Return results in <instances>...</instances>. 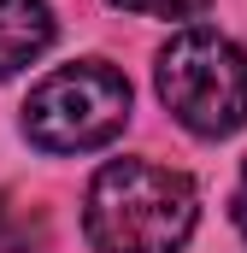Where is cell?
<instances>
[{
    "instance_id": "cell-6",
    "label": "cell",
    "mask_w": 247,
    "mask_h": 253,
    "mask_svg": "<svg viewBox=\"0 0 247 253\" xmlns=\"http://www.w3.org/2000/svg\"><path fill=\"white\" fill-rule=\"evenodd\" d=\"M124 12H141V18H165V24H188V18H200L212 0H112Z\"/></svg>"
},
{
    "instance_id": "cell-1",
    "label": "cell",
    "mask_w": 247,
    "mask_h": 253,
    "mask_svg": "<svg viewBox=\"0 0 247 253\" xmlns=\"http://www.w3.org/2000/svg\"><path fill=\"white\" fill-rule=\"evenodd\" d=\"M200 194L183 171L153 159H112L88 183L82 236L94 253H177L194 236Z\"/></svg>"
},
{
    "instance_id": "cell-2",
    "label": "cell",
    "mask_w": 247,
    "mask_h": 253,
    "mask_svg": "<svg viewBox=\"0 0 247 253\" xmlns=\"http://www.w3.org/2000/svg\"><path fill=\"white\" fill-rule=\"evenodd\" d=\"M159 100L171 106V118L194 135H236L247 124V53L218 36V30H183L159 47L153 65Z\"/></svg>"
},
{
    "instance_id": "cell-3",
    "label": "cell",
    "mask_w": 247,
    "mask_h": 253,
    "mask_svg": "<svg viewBox=\"0 0 247 253\" xmlns=\"http://www.w3.org/2000/svg\"><path fill=\"white\" fill-rule=\"evenodd\" d=\"M129 124V83L106 59H77L41 77L24 100V135L41 153H88Z\"/></svg>"
},
{
    "instance_id": "cell-5",
    "label": "cell",
    "mask_w": 247,
    "mask_h": 253,
    "mask_svg": "<svg viewBox=\"0 0 247 253\" xmlns=\"http://www.w3.org/2000/svg\"><path fill=\"white\" fill-rule=\"evenodd\" d=\"M41 242H47V224H41V212L18 206L12 194L0 189V253H41Z\"/></svg>"
},
{
    "instance_id": "cell-7",
    "label": "cell",
    "mask_w": 247,
    "mask_h": 253,
    "mask_svg": "<svg viewBox=\"0 0 247 253\" xmlns=\"http://www.w3.org/2000/svg\"><path fill=\"white\" fill-rule=\"evenodd\" d=\"M236 230L247 236V165H242V183H236Z\"/></svg>"
},
{
    "instance_id": "cell-4",
    "label": "cell",
    "mask_w": 247,
    "mask_h": 253,
    "mask_svg": "<svg viewBox=\"0 0 247 253\" xmlns=\"http://www.w3.org/2000/svg\"><path fill=\"white\" fill-rule=\"evenodd\" d=\"M53 47V6L47 0H0V83L18 77Z\"/></svg>"
}]
</instances>
